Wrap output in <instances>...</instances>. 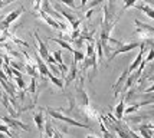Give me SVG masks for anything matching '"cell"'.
Here are the masks:
<instances>
[{
  "label": "cell",
  "instance_id": "cell-1",
  "mask_svg": "<svg viewBox=\"0 0 154 138\" xmlns=\"http://www.w3.org/2000/svg\"><path fill=\"white\" fill-rule=\"evenodd\" d=\"M45 111L49 114V117H52V118L55 119H59V121H63L65 124L68 125H74V127H79V128H91L88 124H85V122H79V121H76L75 118H72V117H68V115H65L63 112L60 111V109H55V108H46Z\"/></svg>",
  "mask_w": 154,
  "mask_h": 138
},
{
  "label": "cell",
  "instance_id": "cell-2",
  "mask_svg": "<svg viewBox=\"0 0 154 138\" xmlns=\"http://www.w3.org/2000/svg\"><path fill=\"white\" fill-rule=\"evenodd\" d=\"M75 105H78L81 111L84 108H87L89 104V98H88L87 89L84 88V76L79 78V82L76 84V88H75Z\"/></svg>",
  "mask_w": 154,
  "mask_h": 138
},
{
  "label": "cell",
  "instance_id": "cell-3",
  "mask_svg": "<svg viewBox=\"0 0 154 138\" xmlns=\"http://www.w3.org/2000/svg\"><path fill=\"white\" fill-rule=\"evenodd\" d=\"M135 23V35L140 36L141 39H154V27L151 25H147V23H143L138 19L134 20Z\"/></svg>",
  "mask_w": 154,
  "mask_h": 138
},
{
  "label": "cell",
  "instance_id": "cell-4",
  "mask_svg": "<svg viewBox=\"0 0 154 138\" xmlns=\"http://www.w3.org/2000/svg\"><path fill=\"white\" fill-rule=\"evenodd\" d=\"M0 122L6 124L10 130H22V131H30V127L25 122L19 121L17 118H13V117H0Z\"/></svg>",
  "mask_w": 154,
  "mask_h": 138
},
{
  "label": "cell",
  "instance_id": "cell-5",
  "mask_svg": "<svg viewBox=\"0 0 154 138\" xmlns=\"http://www.w3.org/2000/svg\"><path fill=\"white\" fill-rule=\"evenodd\" d=\"M140 46V42H130V43H122L121 46H118V48H115L114 51L111 52V55L108 56V62H111V60L114 59L115 56H118V55H121V53H127V52H131L133 49H135V48H138Z\"/></svg>",
  "mask_w": 154,
  "mask_h": 138
},
{
  "label": "cell",
  "instance_id": "cell-6",
  "mask_svg": "<svg viewBox=\"0 0 154 138\" xmlns=\"http://www.w3.org/2000/svg\"><path fill=\"white\" fill-rule=\"evenodd\" d=\"M133 131L135 134H140L143 138H153V131H154V125L151 122H144V124H138L134 125V130Z\"/></svg>",
  "mask_w": 154,
  "mask_h": 138
},
{
  "label": "cell",
  "instance_id": "cell-7",
  "mask_svg": "<svg viewBox=\"0 0 154 138\" xmlns=\"http://www.w3.org/2000/svg\"><path fill=\"white\" fill-rule=\"evenodd\" d=\"M78 76V62L72 59V63H71V68L68 69L66 75H65V81H63V86L71 85L75 79Z\"/></svg>",
  "mask_w": 154,
  "mask_h": 138
},
{
  "label": "cell",
  "instance_id": "cell-8",
  "mask_svg": "<svg viewBox=\"0 0 154 138\" xmlns=\"http://www.w3.org/2000/svg\"><path fill=\"white\" fill-rule=\"evenodd\" d=\"M33 38H35V42H36V46H38V55H39L43 60H46L48 56H49V51H48L46 43L39 38V33L38 32L33 33Z\"/></svg>",
  "mask_w": 154,
  "mask_h": 138
},
{
  "label": "cell",
  "instance_id": "cell-9",
  "mask_svg": "<svg viewBox=\"0 0 154 138\" xmlns=\"http://www.w3.org/2000/svg\"><path fill=\"white\" fill-rule=\"evenodd\" d=\"M153 112H147L144 115H138V117H127L125 118V124L127 125H138V124H144V122H148L150 118H151Z\"/></svg>",
  "mask_w": 154,
  "mask_h": 138
},
{
  "label": "cell",
  "instance_id": "cell-10",
  "mask_svg": "<svg viewBox=\"0 0 154 138\" xmlns=\"http://www.w3.org/2000/svg\"><path fill=\"white\" fill-rule=\"evenodd\" d=\"M43 112H45L43 108H38L33 114V121L36 127H38V130H39L40 135H43V127H45V115H43Z\"/></svg>",
  "mask_w": 154,
  "mask_h": 138
},
{
  "label": "cell",
  "instance_id": "cell-11",
  "mask_svg": "<svg viewBox=\"0 0 154 138\" xmlns=\"http://www.w3.org/2000/svg\"><path fill=\"white\" fill-rule=\"evenodd\" d=\"M35 62H36V68H38V72H39V76L40 78H48V73H49V68L46 66V63H45V60L40 58L39 55H38V52L35 53Z\"/></svg>",
  "mask_w": 154,
  "mask_h": 138
},
{
  "label": "cell",
  "instance_id": "cell-12",
  "mask_svg": "<svg viewBox=\"0 0 154 138\" xmlns=\"http://www.w3.org/2000/svg\"><path fill=\"white\" fill-rule=\"evenodd\" d=\"M133 7L141 10L143 13H146L150 19H154V10H153V7H151V5H148V3H138V2H137Z\"/></svg>",
  "mask_w": 154,
  "mask_h": 138
},
{
  "label": "cell",
  "instance_id": "cell-13",
  "mask_svg": "<svg viewBox=\"0 0 154 138\" xmlns=\"http://www.w3.org/2000/svg\"><path fill=\"white\" fill-rule=\"evenodd\" d=\"M39 16H40V19L45 20V22H46V23L51 27H54V29H56V30H60L59 22H58V20H55L54 17H51V16H49L48 13H45V12H42V10H40V12H39Z\"/></svg>",
  "mask_w": 154,
  "mask_h": 138
},
{
  "label": "cell",
  "instance_id": "cell-14",
  "mask_svg": "<svg viewBox=\"0 0 154 138\" xmlns=\"http://www.w3.org/2000/svg\"><path fill=\"white\" fill-rule=\"evenodd\" d=\"M23 12H25V7L20 6L17 10H13V12H10V13L7 14L6 17H3V20H5L6 23H9V25H12V23H13L17 17H20V14L23 13Z\"/></svg>",
  "mask_w": 154,
  "mask_h": 138
},
{
  "label": "cell",
  "instance_id": "cell-15",
  "mask_svg": "<svg viewBox=\"0 0 154 138\" xmlns=\"http://www.w3.org/2000/svg\"><path fill=\"white\" fill-rule=\"evenodd\" d=\"M49 40H51V42H55V43H58L60 48L66 49L68 52H71V53L74 52V48H72V46H71V43H69V42H66V40L60 39V38H49Z\"/></svg>",
  "mask_w": 154,
  "mask_h": 138
},
{
  "label": "cell",
  "instance_id": "cell-16",
  "mask_svg": "<svg viewBox=\"0 0 154 138\" xmlns=\"http://www.w3.org/2000/svg\"><path fill=\"white\" fill-rule=\"evenodd\" d=\"M124 108H125V101H124V98H121L120 102H118V104H117V106H115L114 117L117 119H122V118H124Z\"/></svg>",
  "mask_w": 154,
  "mask_h": 138
},
{
  "label": "cell",
  "instance_id": "cell-17",
  "mask_svg": "<svg viewBox=\"0 0 154 138\" xmlns=\"http://www.w3.org/2000/svg\"><path fill=\"white\" fill-rule=\"evenodd\" d=\"M48 79H49V81H51L55 86H58V88H60V89H63V88H65V86H63V81H62L60 78H58V76L52 75L51 72L48 73Z\"/></svg>",
  "mask_w": 154,
  "mask_h": 138
},
{
  "label": "cell",
  "instance_id": "cell-18",
  "mask_svg": "<svg viewBox=\"0 0 154 138\" xmlns=\"http://www.w3.org/2000/svg\"><path fill=\"white\" fill-rule=\"evenodd\" d=\"M141 102H137V104H134L133 106H128V108H124V115H131V114H134V112H137L138 109L141 108Z\"/></svg>",
  "mask_w": 154,
  "mask_h": 138
},
{
  "label": "cell",
  "instance_id": "cell-19",
  "mask_svg": "<svg viewBox=\"0 0 154 138\" xmlns=\"http://www.w3.org/2000/svg\"><path fill=\"white\" fill-rule=\"evenodd\" d=\"M0 132H3V134H6L9 138H14L16 135H14L13 132H12V130L7 127L6 124H3V122H0Z\"/></svg>",
  "mask_w": 154,
  "mask_h": 138
},
{
  "label": "cell",
  "instance_id": "cell-20",
  "mask_svg": "<svg viewBox=\"0 0 154 138\" xmlns=\"http://www.w3.org/2000/svg\"><path fill=\"white\" fill-rule=\"evenodd\" d=\"M72 55H74V60H76L78 63H79L81 60L85 58V53L82 52L81 49H74V52H72Z\"/></svg>",
  "mask_w": 154,
  "mask_h": 138
},
{
  "label": "cell",
  "instance_id": "cell-21",
  "mask_svg": "<svg viewBox=\"0 0 154 138\" xmlns=\"http://www.w3.org/2000/svg\"><path fill=\"white\" fill-rule=\"evenodd\" d=\"M16 85H17V88H19L20 91H26V84H25V81H23V78L22 76H19V78H16Z\"/></svg>",
  "mask_w": 154,
  "mask_h": 138
},
{
  "label": "cell",
  "instance_id": "cell-22",
  "mask_svg": "<svg viewBox=\"0 0 154 138\" xmlns=\"http://www.w3.org/2000/svg\"><path fill=\"white\" fill-rule=\"evenodd\" d=\"M55 2H62L65 6H68L69 9H72V10H75V9H76V5H75L74 0H55Z\"/></svg>",
  "mask_w": 154,
  "mask_h": 138
},
{
  "label": "cell",
  "instance_id": "cell-23",
  "mask_svg": "<svg viewBox=\"0 0 154 138\" xmlns=\"http://www.w3.org/2000/svg\"><path fill=\"white\" fill-rule=\"evenodd\" d=\"M125 3H124V7H122V10H127L130 7H133L137 3V2H140V0H124Z\"/></svg>",
  "mask_w": 154,
  "mask_h": 138
},
{
  "label": "cell",
  "instance_id": "cell-24",
  "mask_svg": "<svg viewBox=\"0 0 154 138\" xmlns=\"http://www.w3.org/2000/svg\"><path fill=\"white\" fill-rule=\"evenodd\" d=\"M54 59L56 60V63H62V51H56V52H54Z\"/></svg>",
  "mask_w": 154,
  "mask_h": 138
},
{
  "label": "cell",
  "instance_id": "cell-25",
  "mask_svg": "<svg viewBox=\"0 0 154 138\" xmlns=\"http://www.w3.org/2000/svg\"><path fill=\"white\" fill-rule=\"evenodd\" d=\"M9 27H10V25H9V23H6L5 20H0V32L9 30Z\"/></svg>",
  "mask_w": 154,
  "mask_h": 138
},
{
  "label": "cell",
  "instance_id": "cell-26",
  "mask_svg": "<svg viewBox=\"0 0 154 138\" xmlns=\"http://www.w3.org/2000/svg\"><path fill=\"white\" fill-rule=\"evenodd\" d=\"M42 0H33V12H39Z\"/></svg>",
  "mask_w": 154,
  "mask_h": 138
},
{
  "label": "cell",
  "instance_id": "cell-27",
  "mask_svg": "<svg viewBox=\"0 0 154 138\" xmlns=\"http://www.w3.org/2000/svg\"><path fill=\"white\" fill-rule=\"evenodd\" d=\"M79 2H81V7H84L88 3V2H89V0H79Z\"/></svg>",
  "mask_w": 154,
  "mask_h": 138
},
{
  "label": "cell",
  "instance_id": "cell-28",
  "mask_svg": "<svg viewBox=\"0 0 154 138\" xmlns=\"http://www.w3.org/2000/svg\"><path fill=\"white\" fill-rule=\"evenodd\" d=\"M85 138H100V137H97L95 134H88V135H87Z\"/></svg>",
  "mask_w": 154,
  "mask_h": 138
},
{
  "label": "cell",
  "instance_id": "cell-29",
  "mask_svg": "<svg viewBox=\"0 0 154 138\" xmlns=\"http://www.w3.org/2000/svg\"><path fill=\"white\" fill-rule=\"evenodd\" d=\"M0 138H9V137H7L6 134H3V132H0Z\"/></svg>",
  "mask_w": 154,
  "mask_h": 138
},
{
  "label": "cell",
  "instance_id": "cell-30",
  "mask_svg": "<svg viewBox=\"0 0 154 138\" xmlns=\"http://www.w3.org/2000/svg\"><path fill=\"white\" fill-rule=\"evenodd\" d=\"M59 138H66V137H65L63 134H60V132H59Z\"/></svg>",
  "mask_w": 154,
  "mask_h": 138
}]
</instances>
